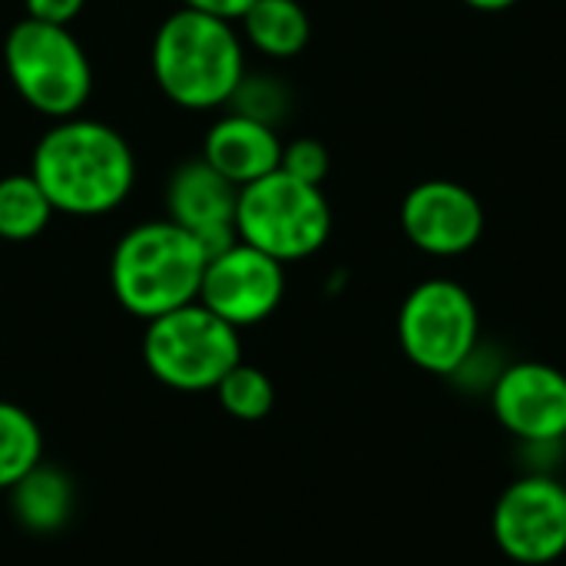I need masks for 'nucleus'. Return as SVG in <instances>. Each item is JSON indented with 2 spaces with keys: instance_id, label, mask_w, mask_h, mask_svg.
Listing matches in <instances>:
<instances>
[{
  "instance_id": "6e6552de",
  "label": "nucleus",
  "mask_w": 566,
  "mask_h": 566,
  "mask_svg": "<svg viewBox=\"0 0 566 566\" xmlns=\"http://www.w3.org/2000/svg\"><path fill=\"white\" fill-rule=\"evenodd\" d=\"M491 531L497 547L524 566H544L566 554V488L547 474H531L504 488Z\"/></svg>"
},
{
  "instance_id": "4468645a",
  "label": "nucleus",
  "mask_w": 566,
  "mask_h": 566,
  "mask_svg": "<svg viewBox=\"0 0 566 566\" xmlns=\"http://www.w3.org/2000/svg\"><path fill=\"white\" fill-rule=\"evenodd\" d=\"M10 511L23 531L56 534L70 524L76 511V488L60 468L40 461L27 478L10 488Z\"/></svg>"
},
{
  "instance_id": "423d86ee",
  "label": "nucleus",
  "mask_w": 566,
  "mask_h": 566,
  "mask_svg": "<svg viewBox=\"0 0 566 566\" xmlns=\"http://www.w3.org/2000/svg\"><path fill=\"white\" fill-rule=\"evenodd\" d=\"M143 361L149 375L172 391H216L226 371L242 361L239 328L222 322L202 302H189L146 322Z\"/></svg>"
},
{
  "instance_id": "39448f33",
  "label": "nucleus",
  "mask_w": 566,
  "mask_h": 566,
  "mask_svg": "<svg viewBox=\"0 0 566 566\" xmlns=\"http://www.w3.org/2000/svg\"><path fill=\"white\" fill-rule=\"evenodd\" d=\"M235 235L282 265L302 262L328 242L332 206L322 186H308L275 169L239 189Z\"/></svg>"
},
{
  "instance_id": "5701e85b",
  "label": "nucleus",
  "mask_w": 566,
  "mask_h": 566,
  "mask_svg": "<svg viewBox=\"0 0 566 566\" xmlns=\"http://www.w3.org/2000/svg\"><path fill=\"white\" fill-rule=\"evenodd\" d=\"M471 10H481V13H504L511 7H517L521 0H464Z\"/></svg>"
},
{
  "instance_id": "f8f14e48",
  "label": "nucleus",
  "mask_w": 566,
  "mask_h": 566,
  "mask_svg": "<svg viewBox=\"0 0 566 566\" xmlns=\"http://www.w3.org/2000/svg\"><path fill=\"white\" fill-rule=\"evenodd\" d=\"M235 206L239 186L216 172L202 156L182 163L166 189V209L176 226L192 232L209 255L229 249L235 235Z\"/></svg>"
},
{
  "instance_id": "2eb2a0df",
  "label": "nucleus",
  "mask_w": 566,
  "mask_h": 566,
  "mask_svg": "<svg viewBox=\"0 0 566 566\" xmlns=\"http://www.w3.org/2000/svg\"><path fill=\"white\" fill-rule=\"evenodd\" d=\"M239 23L245 40L272 60L298 56L312 36V20L298 0H255Z\"/></svg>"
},
{
  "instance_id": "20e7f679",
  "label": "nucleus",
  "mask_w": 566,
  "mask_h": 566,
  "mask_svg": "<svg viewBox=\"0 0 566 566\" xmlns=\"http://www.w3.org/2000/svg\"><path fill=\"white\" fill-rule=\"evenodd\" d=\"M3 70L27 106L50 119L80 116L93 93V66L70 27L17 20L3 36Z\"/></svg>"
},
{
  "instance_id": "aec40b11",
  "label": "nucleus",
  "mask_w": 566,
  "mask_h": 566,
  "mask_svg": "<svg viewBox=\"0 0 566 566\" xmlns=\"http://www.w3.org/2000/svg\"><path fill=\"white\" fill-rule=\"evenodd\" d=\"M279 169L295 176V179H302V182H308V186H322L328 169H332V156H328V149L318 139L302 136V139H292L289 146H282Z\"/></svg>"
},
{
  "instance_id": "1a4fd4ad",
  "label": "nucleus",
  "mask_w": 566,
  "mask_h": 566,
  "mask_svg": "<svg viewBox=\"0 0 566 566\" xmlns=\"http://www.w3.org/2000/svg\"><path fill=\"white\" fill-rule=\"evenodd\" d=\"M285 298V265L245 242L209 255L199 302L216 312L232 328H249L265 322Z\"/></svg>"
},
{
  "instance_id": "9d476101",
  "label": "nucleus",
  "mask_w": 566,
  "mask_h": 566,
  "mask_svg": "<svg viewBox=\"0 0 566 566\" xmlns=\"http://www.w3.org/2000/svg\"><path fill=\"white\" fill-rule=\"evenodd\" d=\"M401 229L408 242L428 255L454 259L471 252L484 235L481 199L451 179L418 182L401 202Z\"/></svg>"
},
{
  "instance_id": "0eeeda50",
  "label": "nucleus",
  "mask_w": 566,
  "mask_h": 566,
  "mask_svg": "<svg viewBox=\"0 0 566 566\" xmlns=\"http://www.w3.org/2000/svg\"><path fill=\"white\" fill-rule=\"evenodd\" d=\"M481 335L474 295L454 279H428L408 292L398 312V345L411 365L431 375L461 371Z\"/></svg>"
},
{
  "instance_id": "7ed1b4c3",
  "label": "nucleus",
  "mask_w": 566,
  "mask_h": 566,
  "mask_svg": "<svg viewBox=\"0 0 566 566\" xmlns=\"http://www.w3.org/2000/svg\"><path fill=\"white\" fill-rule=\"evenodd\" d=\"M209 252L172 219L139 222L119 235L109 259V289L116 302L153 322L189 302H199V285Z\"/></svg>"
},
{
  "instance_id": "dca6fc26",
  "label": "nucleus",
  "mask_w": 566,
  "mask_h": 566,
  "mask_svg": "<svg viewBox=\"0 0 566 566\" xmlns=\"http://www.w3.org/2000/svg\"><path fill=\"white\" fill-rule=\"evenodd\" d=\"M53 212V202L30 172H10L0 179V239L30 242L50 226Z\"/></svg>"
},
{
  "instance_id": "4be33fe9",
  "label": "nucleus",
  "mask_w": 566,
  "mask_h": 566,
  "mask_svg": "<svg viewBox=\"0 0 566 566\" xmlns=\"http://www.w3.org/2000/svg\"><path fill=\"white\" fill-rule=\"evenodd\" d=\"M255 0H182V7L199 10V13H209V17H219V20H229V23H239L242 13Z\"/></svg>"
},
{
  "instance_id": "9b49d317",
  "label": "nucleus",
  "mask_w": 566,
  "mask_h": 566,
  "mask_svg": "<svg viewBox=\"0 0 566 566\" xmlns=\"http://www.w3.org/2000/svg\"><path fill=\"white\" fill-rule=\"evenodd\" d=\"M491 408L504 431L531 444L566 438V375L544 361L507 365L494 388Z\"/></svg>"
},
{
  "instance_id": "6ab92c4d",
  "label": "nucleus",
  "mask_w": 566,
  "mask_h": 566,
  "mask_svg": "<svg viewBox=\"0 0 566 566\" xmlns=\"http://www.w3.org/2000/svg\"><path fill=\"white\" fill-rule=\"evenodd\" d=\"M229 103H232V113H242V116L275 126L289 113V90L275 76H262V73L249 76L245 73Z\"/></svg>"
},
{
  "instance_id": "412c9836",
  "label": "nucleus",
  "mask_w": 566,
  "mask_h": 566,
  "mask_svg": "<svg viewBox=\"0 0 566 566\" xmlns=\"http://www.w3.org/2000/svg\"><path fill=\"white\" fill-rule=\"evenodd\" d=\"M86 0H23V10L30 20H43V23H60L70 27Z\"/></svg>"
},
{
  "instance_id": "f03ea898",
  "label": "nucleus",
  "mask_w": 566,
  "mask_h": 566,
  "mask_svg": "<svg viewBox=\"0 0 566 566\" xmlns=\"http://www.w3.org/2000/svg\"><path fill=\"white\" fill-rule=\"evenodd\" d=\"M156 86L182 109L226 106L245 76V46L235 23L176 10L163 20L153 40Z\"/></svg>"
},
{
  "instance_id": "f257e3e1",
  "label": "nucleus",
  "mask_w": 566,
  "mask_h": 566,
  "mask_svg": "<svg viewBox=\"0 0 566 566\" xmlns=\"http://www.w3.org/2000/svg\"><path fill=\"white\" fill-rule=\"evenodd\" d=\"M30 176L63 216H106L136 182V156L123 133L99 119H56L33 146Z\"/></svg>"
},
{
  "instance_id": "a211bd4d",
  "label": "nucleus",
  "mask_w": 566,
  "mask_h": 566,
  "mask_svg": "<svg viewBox=\"0 0 566 566\" xmlns=\"http://www.w3.org/2000/svg\"><path fill=\"white\" fill-rule=\"evenodd\" d=\"M216 398H219V405H222V411L229 418L252 424V421H262V418L272 415V408H275V385H272V378L262 368L239 361L216 385Z\"/></svg>"
},
{
  "instance_id": "f3484780",
  "label": "nucleus",
  "mask_w": 566,
  "mask_h": 566,
  "mask_svg": "<svg viewBox=\"0 0 566 566\" xmlns=\"http://www.w3.org/2000/svg\"><path fill=\"white\" fill-rule=\"evenodd\" d=\"M43 461V431L33 415L13 401H0V491H10Z\"/></svg>"
},
{
  "instance_id": "ddd939ff",
  "label": "nucleus",
  "mask_w": 566,
  "mask_h": 566,
  "mask_svg": "<svg viewBox=\"0 0 566 566\" xmlns=\"http://www.w3.org/2000/svg\"><path fill=\"white\" fill-rule=\"evenodd\" d=\"M202 159L222 172L232 186H249L269 172L279 169L282 163V139L275 126L259 123L242 113H229L216 119L202 139Z\"/></svg>"
}]
</instances>
